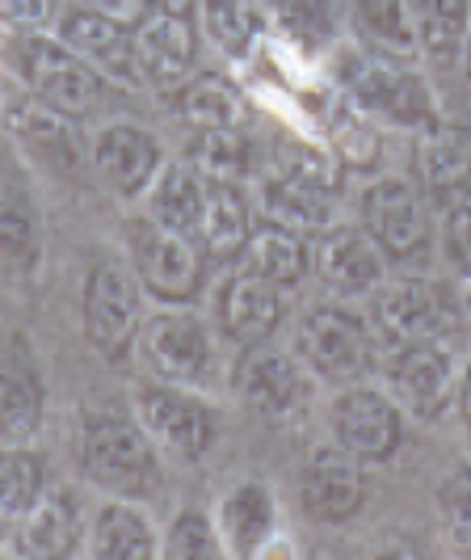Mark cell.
Instances as JSON below:
<instances>
[{
	"label": "cell",
	"instance_id": "5bb4252c",
	"mask_svg": "<svg viewBox=\"0 0 471 560\" xmlns=\"http://www.w3.org/2000/svg\"><path fill=\"white\" fill-rule=\"evenodd\" d=\"M299 498L304 510L316 523H345L354 518L366 502V472L354 451L337 447H316L307 455L304 477H299Z\"/></svg>",
	"mask_w": 471,
	"mask_h": 560
},
{
	"label": "cell",
	"instance_id": "277c9868",
	"mask_svg": "<svg viewBox=\"0 0 471 560\" xmlns=\"http://www.w3.org/2000/svg\"><path fill=\"white\" fill-rule=\"evenodd\" d=\"M139 287L136 275L118 261H97L84 279L81 320L84 341L106 363H122L139 337Z\"/></svg>",
	"mask_w": 471,
	"mask_h": 560
},
{
	"label": "cell",
	"instance_id": "83f0119b",
	"mask_svg": "<svg viewBox=\"0 0 471 560\" xmlns=\"http://www.w3.org/2000/svg\"><path fill=\"white\" fill-rule=\"evenodd\" d=\"M89 557L97 560H152L161 557V544L152 523L139 514L136 505L110 502L102 505L93 532H89Z\"/></svg>",
	"mask_w": 471,
	"mask_h": 560
},
{
	"label": "cell",
	"instance_id": "e0dca14e",
	"mask_svg": "<svg viewBox=\"0 0 471 560\" xmlns=\"http://www.w3.org/2000/svg\"><path fill=\"white\" fill-rule=\"evenodd\" d=\"M240 396L257 418L295 421L311 400V380L286 354L261 350V354H249L240 366Z\"/></svg>",
	"mask_w": 471,
	"mask_h": 560
},
{
	"label": "cell",
	"instance_id": "74e56055",
	"mask_svg": "<svg viewBox=\"0 0 471 560\" xmlns=\"http://www.w3.org/2000/svg\"><path fill=\"white\" fill-rule=\"evenodd\" d=\"M168 557L177 560H220L227 557V544H223V535L211 527V518L207 514H198V510H181L177 514V523L168 527Z\"/></svg>",
	"mask_w": 471,
	"mask_h": 560
},
{
	"label": "cell",
	"instance_id": "bcb514c9",
	"mask_svg": "<svg viewBox=\"0 0 471 560\" xmlns=\"http://www.w3.org/2000/svg\"><path fill=\"white\" fill-rule=\"evenodd\" d=\"M468 325H471V300H468Z\"/></svg>",
	"mask_w": 471,
	"mask_h": 560
},
{
	"label": "cell",
	"instance_id": "5b68a950",
	"mask_svg": "<svg viewBox=\"0 0 471 560\" xmlns=\"http://www.w3.org/2000/svg\"><path fill=\"white\" fill-rule=\"evenodd\" d=\"M295 350L320 380H333V384H350L366 375L375 359V341L366 334V325L345 308L307 312L295 334Z\"/></svg>",
	"mask_w": 471,
	"mask_h": 560
},
{
	"label": "cell",
	"instance_id": "f546056e",
	"mask_svg": "<svg viewBox=\"0 0 471 560\" xmlns=\"http://www.w3.org/2000/svg\"><path fill=\"white\" fill-rule=\"evenodd\" d=\"M245 270L274 287H295L307 275L304 236L266 220V228H252L249 245H245Z\"/></svg>",
	"mask_w": 471,
	"mask_h": 560
},
{
	"label": "cell",
	"instance_id": "8d00e7d4",
	"mask_svg": "<svg viewBox=\"0 0 471 560\" xmlns=\"http://www.w3.org/2000/svg\"><path fill=\"white\" fill-rule=\"evenodd\" d=\"M438 518L455 552L471 557V464L455 468L438 489Z\"/></svg>",
	"mask_w": 471,
	"mask_h": 560
},
{
	"label": "cell",
	"instance_id": "cb8c5ba5",
	"mask_svg": "<svg viewBox=\"0 0 471 560\" xmlns=\"http://www.w3.org/2000/svg\"><path fill=\"white\" fill-rule=\"evenodd\" d=\"M143 195H148V220L198 241L202 207H207V177L195 165H161Z\"/></svg>",
	"mask_w": 471,
	"mask_h": 560
},
{
	"label": "cell",
	"instance_id": "4dcf8cb0",
	"mask_svg": "<svg viewBox=\"0 0 471 560\" xmlns=\"http://www.w3.org/2000/svg\"><path fill=\"white\" fill-rule=\"evenodd\" d=\"M416 47L434 63H450L463 51L471 30V0H416Z\"/></svg>",
	"mask_w": 471,
	"mask_h": 560
},
{
	"label": "cell",
	"instance_id": "f1b7e54d",
	"mask_svg": "<svg viewBox=\"0 0 471 560\" xmlns=\"http://www.w3.org/2000/svg\"><path fill=\"white\" fill-rule=\"evenodd\" d=\"M47 493L43 455L30 447H0V532H17Z\"/></svg>",
	"mask_w": 471,
	"mask_h": 560
},
{
	"label": "cell",
	"instance_id": "ac0fdd59",
	"mask_svg": "<svg viewBox=\"0 0 471 560\" xmlns=\"http://www.w3.org/2000/svg\"><path fill=\"white\" fill-rule=\"evenodd\" d=\"M384 257L366 228H329L316 249V275L337 295H362L384 282Z\"/></svg>",
	"mask_w": 471,
	"mask_h": 560
},
{
	"label": "cell",
	"instance_id": "3957f363",
	"mask_svg": "<svg viewBox=\"0 0 471 560\" xmlns=\"http://www.w3.org/2000/svg\"><path fill=\"white\" fill-rule=\"evenodd\" d=\"M131 261H136L139 287L161 300L165 308H186L195 304L202 282H207V253L195 236H181L156 220H136L131 224Z\"/></svg>",
	"mask_w": 471,
	"mask_h": 560
},
{
	"label": "cell",
	"instance_id": "484cf974",
	"mask_svg": "<svg viewBox=\"0 0 471 560\" xmlns=\"http://www.w3.org/2000/svg\"><path fill=\"white\" fill-rule=\"evenodd\" d=\"M252 236V211L236 182H207V207H202V228L198 245L207 257H232L245 253Z\"/></svg>",
	"mask_w": 471,
	"mask_h": 560
},
{
	"label": "cell",
	"instance_id": "7c38bea8",
	"mask_svg": "<svg viewBox=\"0 0 471 560\" xmlns=\"http://www.w3.org/2000/svg\"><path fill=\"white\" fill-rule=\"evenodd\" d=\"M362 228L379 241V249L404 261L429 249V215L416 195L413 182L404 177H384L362 195Z\"/></svg>",
	"mask_w": 471,
	"mask_h": 560
},
{
	"label": "cell",
	"instance_id": "1f68e13d",
	"mask_svg": "<svg viewBox=\"0 0 471 560\" xmlns=\"http://www.w3.org/2000/svg\"><path fill=\"white\" fill-rule=\"evenodd\" d=\"M202 13V30L207 38L220 47L223 56L245 59L252 51V43L266 30V13L261 0H198Z\"/></svg>",
	"mask_w": 471,
	"mask_h": 560
},
{
	"label": "cell",
	"instance_id": "6da1fadb",
	"mask_svg": "<svg viewBox=\"0 0 471 560\" xmlns=\"http://www.w3.org/2000/svg\"><path fill=\"white\" fill-rule=\"evenodd\" d=\"M81 464L84 477L118 498H148L161 485V455L143 421L127 413H89L81 430Z\"/></svg>",
	"mask_w": 471,
	"mask_h": 560
},
{
	"label": "cell",
	"instance_id": "30bf717a",
	"mask_svg": "<svg viewBox=\"0 0 471 560\" xmlns=\"http://www.w3.org/2000/svg\"><path fill=\"white\" fill-rule=\"evenodd\" d=\"M139 350L165 384H195L211 366V334L190 308L156 312L139 329Z\"/></svg>",
	"mask_w": 471,
	"mask_h": 560
},
{
	"label": "cell",
	"instance_id": "ffe728a7",
	"mask_svg": "<svg viewBox=\"0 0 471 560\" xmlns=\"http://www.w3.org/2000/svg\"><path fill=\"white\" fill-rule=\"evenodd\" d=\"M416 177L434 198H450L471 186V131L450 122H425L416 136Z\"/></svg>",
	"mask_w": 471,
	"mask_h": 560
},
{
	"label": "cell",
	"instance_id": "f6af8a7d",
	"mask_svg": "<svg viewBox=\"0 0 471 560\" xmlns=\"http://www.w3.org/2000/svg\"><path fill=\"white\" fill-rule=\"evenodd\" d=\"M463 72H468L471 81V30H468V43H463Z\"/></svg>",
	"mask_w": 471,
	"mask_h": 560
},
{
	"label": "cell",
	"instance_id": "ba28073f",
	"mask_svg": "<svg viewBox=\"0 0 471 560\" xmlns=\"http://www.w3.org/2000/svg\"><path fill=\"white\" fill-rule=\"evenodd\" d=\"M345 89L354 93L362 110L384 114V118L404 122V127H425V122L438 118L425 81L409 68L391 63V56H350Z\"/></svg>",
	"mask_w": 471,
	"mask_h": 560
},
{
	"label": "cell",
	"instance_id": "4fadbf2b",
	"mask_svg": "<svg viewBox=\"0 0 471 560\" xmlns=\"http://www.w3.org/2000/svg\"><path fill=\"white\" fill-rule=\"evenodd\" d=\"M391 393L396 405H404L416 421H438L446 413V405L459 393L455 380V359L438 350V341H413L400 346V354L388 366Z\"/></svg>",
	"mask_w": 471,
	"mask_h": 560
},
{
	"label": "cell",
	"instance_id": "d4e9b609",
	"mask_svg": "<svg viewBox=\"0 0 471 560\" xmlns=\"http://www.w3.org/2000/svg\"><path fill=\"white\" fill-rule=\"evenodd\" d=\"M220 535L227 552L236 557H261L266 539L274 535V493L266 485H236L220 505Z\"/></svg>",
	"mask_w": 471,
	"mask_h": 560
},
{
	"label": "cell",
	"instance_id": "d6a6232c",
	"mask_svg": "<svg viewBox=\"0 0 471 560\" xmlns=\"http://www.w3.org/2000/svg\"><path fill=\"white\" fill-rule=\"evenodd\" d=\"M354 22H358L362 38L375 43L384 56H413L416 22L409 13V0H354Z\"/></svg>",
	"mask_w": 471,
	"mask_h": 560
},
{
	"label": "cell",
	"instance_id": "b9f144b4",
	"mask_svg": "<svg viewBox=\"0 0 471 560\" xmlns=\"http://www.w3.org/2000/svg\"><path fill=\"white\" fill-rule=\"evenodd\" d=\"M84 9H97V13H110V18H127L136 9V0H81Z\"/></svg>",
	"mask_w": 471,
	"mask_h": 560
},
{
	"label": "cell",
	"instance_id": "7a4b0ae2",
	"mask_svg": "<svg viewBox=\"0 0 471 560\" xmlns=\"http://www.w3.org/2000/svg\"><path fill=\"white\" fill-rule=\"evenodd\" d=\"M13 59L26 89L47 102L51 110H59L63 118H89L102 106V77L84 63L72 47H63L59 38L47 34H22L13 43Z\"/></svg>",
	"mask_w": 471,
	"mask_h": 560
},
{
	"label": "cell",
	"instance_id": "f35d334b",
	"mask_svg": "<svg viewBox=\"0 0 471 560\" xmlns=\"http://www.w3.org/2000/svg\"><path fill=\"white\" fill-rule=\"evenodd\" d=\"M446 257L471 279V186L459 190L446 211Z\"/></svg>",
	"mask_w": 471,
	"mask_h": 560
},
{
	"label": "cell",
	"instance_id": "603a6c76",
	"mask_svg": "<svg viewBox=\"0 0 471 560\" xmlns=\"http://www.w3.org/2000/svg\"><path fill=\"white\" fill-rule=\"evenodd\" d=\"M43 425V380L30 354H13L0 363V443L26 447Z\"/></svg>",
	"mask_w": 471,
	"mask_h": 560
},
{
	"label": "cell",
	"instance_id": "9c48e42d",
	"mask_svg": "<svg viewBox=\"0 0 471 560\" xmlns=\"http://www.w3.org/2000/svg\"><path fill=\"white\" fill-rule=\"evenodd\" d=\"M56 38L63 47H72L102 81L127 84V89L143 81L136 59V30L127 26L122 18H110V13L76 4V9H68L59 18Z\"/></svg>",
	"mask_w": 471,
	"mask_h": 560
},
{
	"label": "cell",
	"instance_id": "9a60e30c",
	"mask_svg": "<svg viewBox=\"0 0 471 560\" xmlns=\"http://www.w3.org/2000/svg\"><path fill=\"white\" fill-rule=\"evenodd\" d=\"M333 430L337 443L345 451H354L362 464L391 459L400 439H404L400 405L391 396L375 393V388H350L345 396H337Z\"/></svg>",
	"mask_w": 471,
	"mask_h": 560
},
{
	"label": "cell",
	"instance_id": "60d3db41",
	"mask_svg": "<svg viewBox=\"0 0 471 560\" xmlns=\"http://www.w3.org/2000/svg\"><path fill=\"white\" fill-rule=\"evenodd\" d=\"M0 22L34 34L51 22V0H0Z\"/></svg>",
	"mask_w": 471,
	"mask_h": 560
},
{
	"label": "cell",
	"instance_id": "8992f818",
	"mask_svg": "<svg viewBox=\"0 0 471 560\" xmlns=\"http://www.w3.org/2000/svg\"><path fill=\"white\" fill-rule=\"evenodd\" d=\"M375 325L396 346L413 341H438L459 329V308L443 282L429 279H400L379 287L375 295Z\"/></svg>",
	"mask_w": 471,
	"mask_h": 560
},
{
	"label": "cell",
	"instance_id": "4316f807",
	"mask_svg": "<svg viewBox=\"0 0 471 560\" xmlns=\"http://www.w3.org/2000/svg\"><path fill=\"white\" fill-rule=\"evenodd\" d=\"M177 114L186 127L207 131V127H245L249 102L236 84L220 72H202L177 89Z\"/></svg>",
	"mask_w": 471,
	"mask_h": 560
},
{
	"label": "cell",
	"instance_id": "e575fe53",
	"mask_svg": "<svg viewBox=\"0 0 471 560\" xmlns=\"http://www.w3.org/2000/svg\"><path fill=\"white\" fill-rule=\"evenodd\" d=\"M0 257L17 270L38 266V215L22 190H0Z\"/></svg>",
	"mask_w": 471,
	"mask_h": 560
},
{
	"label": "cell",
	"instance_id": "7bdbcfd3",
	"mask_svg": "<svg viewBox=\"0 0 471 560\" xmlns=\"http://www.w3.org/2000/svg\"><path fill=\"white\" fill-rule=\"evenodd\" d=\"M143 4H148L152 13H186V18L198 9V0H143Z\"/></svg>",
	"mask_w": 471,
	"mask_h": 560
},
{
	"label": "cell",
	"instance_id": "ee69618b",
	"mask_svg": "<svg viewBox=\"0 0 471 560\" xmlns=\"http://www.w3.org/2000/svg\"><path fill=\"white\" fill-rule=\"evenodd\" d=\"M455 400H459V413H463V421H468V430H471V366H468V375L459 380V393H455Z\"/></svg>",
	"mask_w": 471,
	"mask_h": 560
},
{
	"label": "cell",
	"instance_id": "d590c367",
	"mask_svg": "<svg viewBox=\"0 0 471 560\" xmlns=\"http://www.w3.org/2000/svg\"><path fill=\"white\" fill-rule=\"evenodd\" d=\"M266 9L299 47H325L333 38V0H266Z\"/></svg>",
	"mask_w": 471,
	"mask_h": 560
},
{
	"label": "cell",
	"instance_id": "52a82bcc",
	"mask_svg": "<svg viewBox=\"0 0 471 560\" xmlns=\"http://www.w3.org/2000/svg\"><path fill=\"white\" fill-rule=\"evenodd\" d=\"M136 405L143 430L165 455L181 459V464L207 455L211 439H215V413L190 393H181V384H165V380L143 384L136 393Z\"/></svg>",
	"mask_w": 471,
	"mask_h": 560
},
{
	"label": "cell",
	"instance_id": "44dd1931",
	"mask_svg": "<svg viewBox=\"0 0 471 560\" xmlns=\"http://www.w3.org/2000/svg\"><path fill=\"white\" fill-rule=\"evenodd\" d=\"M13 535H17V557H34V560L72 557L76 552V539H81V505H76V493L72 489H47Z\"/></svg>",
	"mask_w": 471,
	"mask_h": 560
},
{
	"label": "cell",
	"instance_id": "d6986e66",
	"mask_svg": "<svg viewBox=\"0 0 471 560\" xmlns=\"http://www.w3.org/2000/svg\"><path fill=\"white\" fill-rule=\"evenodd\" d=\"M93 161L102 168V177L110 182L118 195L136 198L152 186V177L161 173V143L152 140L143 127L131 122H114L93 143Z\"/></svg>",
	"mask_w": 471,
	"mask_h": 560
},
{
	"label": "cell",
	"instance_id": "ab89813d",
	"mask_svg": "<svg viewBox=\"0 0 471 560\" xmlns=\"http://www.w3.org/2000/svg\"><path fill=\"white\" fill-rule=\"evenodd\" d=\"M333 136H337V156H341L345 165H375V156H379V136H375V127L362 122L358 114H345Z\"/></svg>",
	"mask_w": 471,
	"mask_h": 560
},
{
	"label": "cell",
	"instance_id": "7402d4cb",
	"mask_svg": "<svg viewBox=\"0 0 471 560\" xmlns=\"http://www.w3.org/2000/svg\"><path fill=\"white\" fill-rule=\"evenodd\" d=\"M282 320V295L274 282L257 279V275H236L223 282L220 291V325L223 334L240 346H257L278 329Z\"/></svg>",
	"mask_w": 471,
	"mask_h": 560
},
{
	"label": "cell",
	"instance_id": "836d02e7",
	"mask_svg": "<svg viewBox=\"0 0 471 560\" xmlns=\"http://www.w3.org/2000/svg\"><path fill=\"white\" fill-rule=\"evenodd\" d=\"M249 136L245 127H207L195 131L190 140V165L207 177V182H240L249 168Z\"/></svg>",
	"mask_w": 471,
	"mask_h": 560
},
{
	"label": "cell",
	"instance_id": "2e32d148",
	"mask_svg": "<svg viewBox=\"0 0 471 560\" xmlns=\"http://www.w3.org/2000/svg\"><path fill=\"white\" fill-rule=\"evenodd\" d=\"M136 59L152 89H181L195 77L198 30L186 13H148L136 26Z\"/></svg>",
	"mask_w": 471,
	"mask_h": 560
},
{
	"label": "cell",
	"instance_id": "8fae6325",
	"mask_svg": "<svg viewBox=\"0 0 471 560\" xmlns=\"http://www.w3.org/2000/svg\"><path fill=\"white\" fill-rule=\"evenodd\" d=\"M261 207L266 220L295 236H325L337 224L341 211V195H337L333 177L320 168H286L266 182L261 190Z\"/></svg>",
	"mask_w": 471,
	"mask_h": 560
}]
</instances>
